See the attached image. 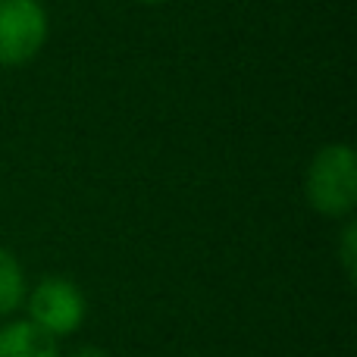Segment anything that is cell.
Here are the masks:
<instances>
[{
  "instance_id": "cell-8",
  "label": "cell",
  "mask_w": 357,
  "mask_h": 357,
  "mask_svg": "<svg viewBox=\"0 0 357 357\" xmlns=\"http://www.w3.org/2000/svg\"><path fill=\"white\" fill-rule=\"evenodd\" d=\"M138 3H163V0H138Z\"/></svg>"
},
{
  "instance_id": "cell-1",
  "label": "cell",
  "mask_w": 357,
  "mask_h": 357,
  "mask_svg": "<svg viewBox=\"0 0 357 357\" xmlns=\"http://www.w3.org/2000/svg\"><path fill=\"white\" fill-rule=\"evenodd\" d=\"M304 197L320 216L348 220L357 207V157L348 142L323 144L304 173Z\"/></svg>"
},
{
  "instance_id": "cell-2",
  "label": "cell",
  "mask_w": 357,
  "mask_h": 357,
  "mask_svg": "<svg viewBox=\"0 0 357 357\" xmlns=\"http://www.w3.org/2000/svg\"><path fill=\"white\" fill-rule=\"evenodd\" d=\"M50 19L41 0H0V69L31 63L47 44Z\"/></svg>"
},
{
  "instance_id": "cell-5",
  "label": "cell",
  "mask_w": 357,
  "mask_h": 357,
  "mask_svg": "<svg viewBox=\"0 0 357 357\" xmlns=\"http://www.w3.org/2000/svg\"><path fill=\"white\" fill-rule=\"evenodd\" d=\"M25 295H29V285H25L22 264L10 248L0 245V320L16 314L25 304Z\"/></svg>"
},
{
  "instance_id": "cell-6",
  "label": "cell",
  "mask_w": 357,
  "mask_h": 357,
  "mask_svg": "<svg viewBox=\"0 0 357 357\" xmlns=\"http://www.w3.org/2000/svg\"><path fill=\"white\" fill-rule=\"evenodd\" d=\"M339 264L345 270V276L354 282L357 276V220L348 216V222L342 226V235H339Z\"/></svg>"
},
{
  "instance_id": "cell-3",
  "label": "cell",
  "mask_w": 357,
  "mask_h": 357,
  "mask_svg": "<svg viewBox=\"0 0 357 357\" xmlns=\"http://www.w3.org/2000/svg\"><path fill=\"white\" fill-rule=\"evenodd\" d=\"M22 307H29V320L47 335H54V339L73 335L88 317V304L82 289L73 279L63 276L38 279L35 289L25 295Z\"/></svg>"
},
{
  "instance_id": "cell-7",
  "label": "cell",
  "mask_w": 357,
  "mask_h": 357,
  "mask_svg": "<svg viewBox=\"0 0 357 357\" xmlns=\"http://www.w3.org/2000/svg\"><path fill=\"white\" fill-rule=\"evenodd\" d=\"M73 357H110V354H107L100 345H82L73 351Z\"/></svg>"
},
{
  "instance_id": "cell-4",
  "label": "cell",
  "mask_w": 357,
  "mask_h": 357,
  "mask_svg": "<svg viewBox=\"0 0 357 357\" xmlns=\"http://www.w3.org/2000/svg\"><path fill=\"white\" fill-rule=\"evenodd\" d=\"M0 357H60V348L31 320H13L0 326Z\"/></svg>"
}]
</instances>
